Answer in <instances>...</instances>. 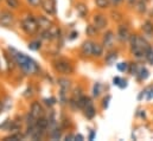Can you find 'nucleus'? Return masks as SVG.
Listing matches in <instances>:
<instances>
[{
  "mask_svg": "<svg viewBox=\"0 0 153 141\" xmlns=\"http://www.w3.org/2000/svg\"><path fill=\"white\" fill-rule=\"evenodd\" d=\"M121 77H119V76H115L114 78H113V84L116 85V87H119V84H120V82H121Z\"/></svg>",
  "mask_w": 153,
  "mask_h": 141,
  "instance_id": "c9c22d12",
  "label": "nucleus"
},
{
  "mask_svg": "<svg viewBox=\"0 0 153 141\" xmlns=\"http://www.w3.org/2000/svg\"><path fill=\"white\" fill-rule=\"evenodd\" d=\"M150 76V71L147 70L145 67H139V70L137 73V78L138 81H146Z\"/></svg>",
  "mask_w": 153,
  "mask_h": 141,
  "instance_id": "dca6fc26",
  "label": "nucleus"
},
{
  "mask_svg": "<svg viewBox=\"0 0 153 141\" xmlns=\"http://www.w3.org/2000/svg\"><path fill=\"white\" fill-rule=\"evenodd\" d=\"M145 61L149 62L151 65H153V49L152 46H150L146 51H145Z\"/></svg>",
  "mask_w": 153,
  "mask_h": 141,
  "instance_id": "a878e982",
  "label": "nucleus"
},
{
  "mask_svg": "<svg viewBox=\"0 0 153 141\" xmlns=\"http://www.w3.org/2000/svg\"><path fill=\"white\" fill-rule=\"evenodd\" d=\"M43 101H44V103H45L46 106H53V105H56V99H55V97H50V99H44Z\"/></svg>",
  "mask_w": 153,
  "mask_h": 141,
  "instance_id": "2f4dec72",
  "label": "nucleus"
},
{
  "mask_svg": "<svg viewBox=\"0 0 153 141\" xmlns=\"http://www.w3.org/2000/svg\"><path fill=\"white\" fill-rule=\"evenodd\" d=\"M37 22H38V25H39V29L40 30H48L52 26V22L45 17V16H37Z\"/></svg>",
  "mask_w": 153,
  "mask_h": 141,
  "instance_id": "f8f14e48",
  "label": "nucleus"
},
{
  "mask_svg": "<svg viewBox=\"0 0 153 141\" xmlns=\"http://www.w3.org/2000/svg\"><path fill=\"white\" fill-rule=\"evenodd\" d=\"M111 100H112V96H111V95H107V96H106V97L102 100V107H103L105 109H107V108H108Z\"/></svg>",
  "mask_w": 153,
  "mask_h": 141,
  "instance_id": "7c9ffc66",
  "label": "nucleus"
},
{
  "mask_svg": "<svg viewBox=\"0 0 153 141\" xmlns=\"http://www.w3.org/2000/svg\"><path fill=\"white\" fill-rule=\"evenodd\" d=\"M135 8H137V11H138L140 14H144V13L147 11L146 1H144V0H138V2H137V5H135Z\"/></svg>",
  "mask_w": 153,
  "mask_h": 141,
  "instance_id": "aec40b11",
  "label": "nucleus"
},
{
  "mask_svg": "<svg viewBox=\"0 0 153 141\" xmlns=\"http://www.w3.org/2000/svg\"><path fill=\"white\" fill-rule=\"evenodd\" d=\"M77 36H78V32H77V31H73V32L69 35V39H70V40H73V39H75V38H76Z\"/></svg>",
  "mask_w": 153,
  "mask_h": 141,
  "instance_id": "4c0bfd02",
  "label": "nucleus"
},
{
  "mask_svg": "<svg viewBox=\"0 0 153 141\" xmlns=\"http://www.w3.org/2000/svg\"><path fill=\"white\" fill-rule=\"evenodd\" d=\"M26 1H27V4H29L31 7H33V8L40 7V6H42V2H43V0H26Z\"/></svg>",
  "mask_w": 153,
  "mask_h": 141,
  "instance_id": "c756f323",
  "label": "nucleus"
},
{
  "mask_svg": "<svg viewBox=\"0 0 153 141\" xmlns=\"http://www.w3.org/2000/svg\"><path fill=\"white\" fill-rule=\"evenodd\" d=\"M116 58H117V52H116V51H113V50H111V51L106 55L105 62H106L107 65H113V64L115 63V61H116Z\"/></svg>",
  "mask_w": 153,
  "mask_h": 141,
  "instance_id": "f3484780",
  "label": "nucleus"
},
{
  "mask_svg": "<svg viewBox=\"0 0 153 141\" xmlns=\"http://www.w3.org/2000/svg\"><path fill=\"white\" fill-rule=\"evenodd\" d=\"M27 47L31 50V51H39L42 49V42L39 39H36V40H32L29 43Z\"/></svg>",
  "mask_w": 153,
  "mask_h": 141,
  "instance_id": "412c9836",
  "label": "nucleus"
},
{
  "mask_svg": "<svg viewBox=\"0 0 153 141\" xmlns=\"http://www.w3.org/2000/svg\"><path fill=\"white\" fill-rule=\"evenodd\" d=\"M49 137L51 140H59L62 138V129L61 128H55L51 133H49Z\"/></svg>",
  "mask_w": 153,
  "mask_h": 141,
  "instance_id": "4be33fe9",
  "label": "nucleus"
},
{
  "mask_svg": "<svg viewBox=\"0 0 153 141\" xmlns=\"http://www.w3.org/2000/svg\"><path fill=\"white\" fill-rule=\"evenodd\" d=\"M20 27L27 36H35L39 31L37 18L31 13H26L20 20Z\"/></svg>",
  "mask_w": 153,
  "mask_h": 141,
  "instance_id": "f03ea898",
  "label": "nucleus"
},
{
  "mask_svg": "<svg viewBox=\"0 0 153 141\" xmlns=\"http://www.w3.org/2000/svg\"><path fill=\"white\" fill-rule=\"evenodd\" d=\"M76 12L81 18H85V17H87V14H88L87 5H85V4H83V2H78V4H76Z\"/></svg>",
  "mask_w": 153,
  "mask_h": 141,
  "instance_id": "2eb2a0df",
  "label": "nucleus"
},
{
  "mask_svg": "<svg viewBox=\"0 0 153 141\" xmlns=\"http://www.w3.org/2000/svg\"><path fill=\"white\" fill-rule=\"evenodd\" d=\"M58 85H59V91L61 93H69L70 88H71V81H69L68 78H58Z\"/></svg>",
  "mask_w": 153,
  "mask_h": 141,
  "instance_id": "ddd939ff",
  "label": "nucleus"
},
{
  "mask_svg": "<svg viewBox=\"0 0 153 141\" xmlns=\"http://www.w3.org/2000/svg\"><path fill=\"white\" fill-rule=\"evenodd\" d=\"M2 108H4V106H2V102H1V101H0V113H1V111H2Z\"/></svg>",
  "mask_w": 153,
  "mask_h": 141,
  "instance_id": "a19ab883",
  "label": "nucleus"
},
{
  "mask_svg": "<svg viewBox=\"0 0 153 141\" xmlns=\"http://www.w3.org/2000/svg\"><path fill=\"white\" fill-rule=\"evenodd\" d=\"M24 137L22 135V134H19V133H14V134H11V135H8V137H6L4 140L5 141H8V140H11V141H18V140H22Z\"/></svg>",
  "mask_w": 153,
  "mask_h": 141,
  "instance_id": "cd10ccee",
  "label": "nucleus"
},
{
  "mask_svg": "<svg viewBox=\"0 0 153 141\" xmlns=\"http://www.w3.org/2000/svg\"><path fill=\"white\" fill-rule=\"evenodd\" d=\"M141 30L147 38H153V23L151 20H145L141 26Z\"/></svg>",
  "mask_w": 153,
  "mask_h": 141,
  "instance_id": "4468645a",
  "label": "nucleus"
},
{
  "mask_svg": "<svg viewBox=\"0 0 153 141\" xmlns=\"http://www.w3.org/2000/svg\"><path fill=\"white\" fill-rule=\"evenodd\" d=\"M30 114L36 117V119H39V117H43L45 111H44V108L43 106L39 103L38 101H35L31 103V107H30Z\"/></svg>",
  "mask_w": 153,
  "mask_h": 141,
  "instance_id": "1a4fd4ad",
  "label": "nucleus"
},
{
  "mask_svg": "<svg viewBox=\"0 0 153 141\" xmlns=\"http://www.w3.org/2000/svg\"><path fill=\"white\" fill-rule=\"evenodd\" d=\"M95 5L96 7H99L100 10H106L109 7L111 1L109 0H95Z\"/></svg>",
  "mask_w": 153,
  "mask_h": 141,
  "instance_id": "b1692460",
  "label": "nucleus"
},
{
  "mask_svg": "<svg viewBox=\"0 0 153 141\" xmlns=\"http://www.w3.org/2000/svg\"><path fill=\"white\" fill-rule=\"evenodd\" d=\"M8 51L12 55V57L14 58L16 64L20 68V70L23 71V73H25L27 76H35V75H37L39 71H40L38 63L35 59H32L31 57L26 56L23 52L17 51L16 49H13L11 46L8 47Z\"/></svg>",
  "mask_w": 153,
  "mask_h": 141,
  "instance_id": "f257e3e1",
  "label": "nucleus"
},
{
  "mask_svg": "<svg viewBox=\"0 0 153 141\" xmlns=\"http://www.w3.org/2000/svg\"><path fill=\"white\" fill-rule=\"evenodd\" d=\"M126 2H127V5L132 8V7H135V5H137L138 0H126Z\"/></svg>",
  "mask_w": 153,
  "mask_h": 141,
  "instance_id": "f704fd0d",
  "label": "nucleus"
},
{
  "mask_svg": "<svg viewBox=\"0 0 153 141\" xmlns=\"http://www.w3.org/2000/svg\"><path fill=\"white\" fill-rule=\"evenodd\" d=\"M103 50H105V47H103L102 44L94 43V45H93V57H97V58L101 57L103 55Z\"/></svg>",
  "mask_w": 153,
  "mask_h": 141,
  "instance_id": "a211bd4d",
  "label": "nucleus"
},
{
  "mask_svg": "<svg viewBox=\"0 0 153 141\" xmlns=\"http://www.w3.org/2000/svg\"><path fill=\"white\" fill-rule=\"evenodd\" d=\"M93 45L94 42L93 40H85L83 42V44L81 45V55L85 58L91 57L93 56Z\"/></svg>",
  "mask_w": 153,
  "mask_h": 141,
  "instance_id": "9d476101",
  "label": "nucleus"
},
{
  "mask_svg": "<svg viewBox=\"0 0 153 141\" xmlns=\"http://www.w3.org/2000/svg\"><path fill=\"white\" fill-rule=\"evenodd\" d=\"M128 65H129V63L121 62V63H117L116 64V69L120 71V72H128Z\"/></svg>",
  "mask_w": 153,
  "mask_h": 141,
  "instance_id": "c85d7f7f",
  "label": "nucleus"
},
{
  "mask_svg": "<svg viewBox=\"0 0 153 141\" xmlns=\"http://www.w3.org/2000/svg\"><path fill=\"white\" fill-rule=\"evenodd\" d=\"M93 25H95L99 30H103L107 27L108 25V20L107 17L102 13H96L93 16Z\"/></svg>",
  "mask_w": 153,
  "mask_h": 141,
  "instance_id": "423d86ee",
  "label": "nucleus"
},
{
  "mask_svg": "<svg viewBox=\"0 0 153 141\" xmlns=\"http://www.w3.org/2000/svg\"><path fill=\"white\" fill-rule=\"evenodd\" d=\"M115 38H116V36H115V33L112 30L106 31L103 33V37H102V45H103V47L107 49V50H112L113 46H114Z\"/></svg>",
  "mask_w": 153,
  "mask_h": 141,
  "instance_id": "39448f33",
  "label": "nucleus"
},
{
  "mask_svg": "<svg viewBox=\"0 0 153 141\" xmlns=\"http://www.w3.org/2000/svg\"><path fill=\"white\" fill-rule=\"evenodd\" d=\"M99 31L100 30L95 25H93V24H90V25H88L85 27V35L88 36V37H95V36H97Z\"/></svg>",
  "mask_w": 153,
  "mask_h": 141,
  "instance_id": "6ab92c4d",
  "label": "nucleus"
},
{
  "mask_svg": "<svg viewBox=\"0 0 153 141\" xmlns=\"http://www.w3.org/2000/svg\"><path fill=\"white\" fill-rule=\"evenodd\" d=\"M129 37H131V32H129V29H128L126 25L121 24V25H119V26H117L116 38H117V39H119L121 43L127 42V40L129 39Z\"/></svg>",
  "mask_w": 153,
  "mask_h": 141,
  "instance_id": "0eeeda50",
  "label": "nucleus"
},
{
  "mask_svg": "<svg viewBox=\"0 0 153 141\" xmlns=\"http://www.w3.org/2000/svg\"><path fill=\"white\" fill-rule=\"evenodd\" d=\"M111 1V5L113 6V7H117V6H120L125 0H109Z\"/></svg>",
  "mask_w": 153,
  "mask_h": 141,
  "instance_id": "473e14b6",
  "label": "nucleus"
},
{
  "mask_svg": "<svg viewBox=\"0 0 153 141\" xmlns=\"http://www.w3.org/2000/svg\"><path fill=\"white\" fill-rule=\"evenodd\" d=\"M64 140H69V141H71V140H75V134H69V135H67L65 138H64Z\"/></svg>",
  "mask_w": 153,
  "mask_h": 141,
  "instance_id": "58836bf2",
  "label": "nucleus"
},
{
  "mask_svg": "<svg viewBox=\"0 0 153 141\" xmlns=\"http://www.w3.org/2000/svg\"><path fill=\"white\" fill-rule=\"evenodd\" d=\"M138 70H139V65L137 63H129V65H128V72H129V75L137 76Z\"/></svg>",
  "mask_w": 153,
  "mask_h": 141,
  "instance_id": "bb28decb",
  "label": "nucleus"
},
{
  "mask_svg": "<svg viewBox=\"0 0 153 141\" xmlns=\"http://www.w3.org/2000/svg\"><path fill=\"white\" fill-rule=\"evenodd\" d=\"M53 69L56 72L61 73V75H71L74 72V65L71 64V62L67 61V59H57L53 62L52 64Z\"/></svg>",
  "mask_w": 153,
  "mask_h": 141,
  "instance_id": "7ed1b4c3",
  "label": "nucleus"
},
{
  "mask_svg": "<svg viewBox=\"0 0 153 141\" xmlns=\"http://www.w3.org/2000/svg\"><path fill=\"white\" fill-rule=\"evenodd\" d=\"M14 20H16V17L11 11H8V10L0 11V26L11 27L14 24Z\"/></svg>",
  "mask_w": 153,
  "mask_h": 141,
  "instance_id": "20e7f679",
  "label": "nucleus"
},
{
  "mask_svg": "<svg viewBox=\"0 0 153 141\" xmlns=\"http://www.w3.org/2000/svg\"><path fill=\"white\" fill-rule=\"evenodd\" d=\"M101 91H102V85H101L100 82H96L93 85V96L94 97H99L100 94H101Z\"/></svg>",
  "mask_w": 153,
  "mask_h": 141,
  "instance_id": "393cba45",
  "label": "nucleus"
},
{
  "mask_svg": "<svg viewBox=\"0 0 153 141\" xmlns=\"http://www.w3.org/2000/svg\"><path fill=\"white\" fill-rule=\"evenodd\" d=\"M40 7L49 16H55L56 14V0H43Z\"/></svg>",
  "mask_w": 153,
  "mask_h": 141,
  "instance_id": "6e6552de",
  "label": "nucleus"
},
{
  "mask_svg": "<svg viewBox=\"0 0 153 141\" xmlns=\"http://www.w3.org/2000/svg\"><path fill=\"white\" fill-rule=\"evenodd\" d=\"M144 1H146V2H147V0H144Z\"/></svg>",
  "mask_w": 153,
  "mask_h": 141,
  "instance_id": "79ce46f5",
  "label": "nucleus"
},
{
  "mask_svg": "<svg viewBox=\"0 0 153 141\" xmlns=\"http://www.w3.org/2000/svg\"><path fill=\"white\" fill-rule=\"evenodd\" d=\"M82 110H83L84 116H85L88 120H93V119L96 116V108H95V106H94V103H93V102L88 103L87 106L82 109Z\"/></svg>",
  "mask_w": 153,
  "mask_h": 141,
  "instance_id": "9b49d317",
  "label": "nucleus"
},
{
  "mask_svg": "<svg viewBox=\"0 0 153 141\" xmlns=\"http://www.w3.org/2000/svg\"><path fill=\"white\" fill-rule=\"evenodd\" d=\"M75 140L83 141V140H84V137H83L82 134H76V135H75Z\"/></svg>",
  "mask_w": 153,
  "mask_h": 141,
  "instance_id": "ea45409f",
  "label": "nucleus"
},
{
  "mask_svg": "<svg viewBox=\"0 0 153 141\" xmlns=\"http://www.w3.org/2000/svg\"><path fill=\"white\" fill-rule=\"evenodd\" d=\"M127 85H128L127 79L122 78V79H121V82H120V84H119V88H120V89H125V88H127Z\"/></svg>",
  "mask_w": 153,
  "mask_h": 141,
  "instance_id": "72a5a7b5",
  "label": "nucleus"
},
{
  "mask_svg": "<svg viewBox=\"0 0 153 141\" xmlns=\"http://www.w3.org/2000/svg\"><path fill=\"white\" fill-rule=\"evenodd\" d=\"M5 4L10 10H18L20 5L19 0H5Z\"/></svg>",
  "mask_w": 153,
  "mask_h": 141,
  "instance_id": "5701e85b",
  "label": "nucleus"
},
{
  "mask_svg": "<svg viewBox=\"0 0 153 141\" xmlns=\"http://www.w3.org/2000/svg\"><path fill=\"white\" fill-rule=\"evenodd\" d=\"M95 137H96V131H91L90 134H89V137H88V140L93 141L95 139Z\"/></svg>",
  "mask_w": 153,
  "mask_h": 141,
  "instance_id": "e433bc0d",
  "label": "nucleus"
}]
</instances>
